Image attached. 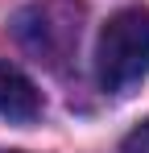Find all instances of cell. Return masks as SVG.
<instances>
[{
    "label": "cell",
    "instance_id": "obj_1",
    "mask_svg": "<svg viewBox=\"0 0 149 153\" xmlns=\"http://www.w3.org/2000/svg\"><path fill=\"white\" fill-rule=\"evenodd\" d=\"M145 75H149V8H120L99 29L95 79L108 95H124Z\"/></svg>",
    "mask_w": 149,
    "mask_h": 153
},
{
    "label": "cell",
    "instance_id": "obj_2",
    "mask_svg": "<svg viewBox=\"0 0 149 153\" xmlns=\"http://www.w3.org/2000/svg\"><path fill=\"white\" fill-rule=\"evenodd\" d=\"M83 0H33L13 13V37L33 62L42 66H62L79 50V33H83Z\"/></svg>",
    "mask_w": 149,
    "mask_h": 153
},
{
    "label": "cell",
    "instance_id": "obj_3",
    "mask_svg": "<svg viewBox=\"0 0 149 153\" xmlns=\"http://www.w3.org/2000/svg\"><path fill=\"white\" fill-rule=\"evenodd\" d=\"M37 112H42V95L33 87V79L21 66L0 58V116L13 120V124H29Z\"/></svg>",
    "mask_w": 149,
    "mask_h": 153
},
{
    "label": "cell",
    "instance_id": "obj_4",
    "mask_svg": "<svg viewBox=\"0 0 149 153\" xmlns=\"http://www.w3.org/2000/svg\"><path fill=\"white\" fill-rule=\"evenodd\" d=\"M120 153H149V120L124 137V149H120Z\"/></svg>",
    "mask_w": 149,
    "mask_h": 153
},
{
    "label": "cell",
    "instance_id": "obj_5",
    "mask_svg": "<svg viewBox=\"0 0 149 153\" xmlns=\"http://www.w3.org/2000/svg\"><path fill=\"white\" fill-rule=\"evenodd\" d=\"M0 153H21V149H0Z\"/></svg>",
    "mask_w": 149,
    "mask_h": 153
}]
</instances>
